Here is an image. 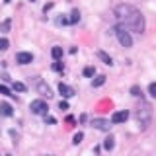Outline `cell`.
<instances>
[{
	"label": "cell",
	"instance_id": "obj_1",
	"mask_svg": "<svg viewBox=\"0 0 156 156\" xmlns=\"http://www.w3.org/2000/svg\"><path fill=\"white\" fill-rule=\"evenodd\" d=\"M113 16L119 22L121 27H125L127 31H144V16L131 4H117L113 10Z\"/></svg>",
	"mask_w": 156,
	"mask_h": 156
},
{
	"label": "cell",
	"instance_id": "obj_2",
	"mask_svg": "<svg viewBox=\"0 0 156 156\" xmlns=\"http://www.w3.org/2000/svg\"><path fill=\"white\" fill-rule=\"evenodd\" d=\"M135 117H136V121H139L140 129H146V127L150 125V119H152V109H150V105L143 104V107H139V109H136Z\"/></svg>",
	"mask_w": 156,
	"mask_h": 156
},
{
	"label": "cell",
	"instance_id": "obj_3",
	"mask_svg": "<svg viewBox=\"0 0 156 156\" xmlns=\"http://www.w3.org/2000/svg\"><path fill=\"white\" fill-rule=\"evenodd\" d=\"M115 35H117V39H119V43H121L123 47H131V45H133V37H131V33L127 31L125 27L117 26V27H115Z\"/></svg>",
	"mask_w": 156,
	"mask_h": 156
},
{
	"label": "cell",
	"instance_id": "obj_4",
	"mask_svg": "<svg viewBox=\"0 0 156 156\" xmlns=\"http://www.w3.org/2000/svg\"><path fill=\"white\" fill-rule=\"evenodd\" d=\"M29 109H31L33 115H47V101L43 100H33L31 104H29Z\"/></svg>",
	"mask_w": 156,
	"mask_h": 156
},
{
	"label": "cell",
	"instance_id": "obj_5",
	"mask_svg": "<svg viewBox=\"0 0 156 156\" xmlns=\"http://www.w3.org/2000/svg\"><path fill=\"white\" fill-rule=\"evenodd\" d=\"M129 119V111H115L113 115H111V123L113 125H117V123H125V121Z\"/></svg>",
	"mask_w": 156,
	"mask_h": 156
},
{
	"label": "cell",
	"instance_id": "obj_6",
	"mask_svg": "<svg viewBox=\"0 0 156 156\" xmlns=\"http://www.w3.org/2000/svg\"><path fill=\"white\" fill-rule=\"evenodd\" d=\"M16 61L20 62V65H29V62H33V55H31V53L22 51V53H18V55H16Z\"/></svg>",
	"mask_w": 156,
	"mask_h": 156
},
{
	"label": "cell",
	"instance_id": "obj_7",
	"mask_svg": "<svg viewBox=\"0 0 156 156\" xmlns=\"http://www.w3.org/2000/svg\"><path fill=\"white\" fill-rule=\"evenodd\" d=\"M35 88H37V92L41 96H47V98H51L53 96V92H51V88H49L43 80H37V84H35Z\"/></svg>",
	"mask_w": 156,
	"mask_h": 156
},
{
	"label": "cell",
	"instance_id": "obj_8",
	"mask_svg": "<svg viewBox=\"0 0 156 156\" xmlns=\"http://www.w3.org/2000/svg\"><path fill=\"white\" fill-rule=\"evenodd\" d=\"M92 127L94 129H100V131H109V121H105V119H92Z\"/></svg>",
	"mask_w": 156,
	"mask_h": 156
},
{
	"label": "cell",
	"instance_id": "obj_9",
	"mask_svg": "<svg viewBox=\"0 0 156 156\" xmlns=\"http://www.w3.org/2000/svg\"><path fill=\"white\" fill-rule=\"evenodd\" d=\"M58 92L62 94V98H72V96H74V90H72L68 84H65V82H61V84H58Z\"/></svg>",
	"mask_w": 156,
	"mask_h": 156
},
{
	"label": "cell",
	"instance_id": "obj_10",
	"mask_svg": "<svg viewBox=\"0 0 156 156\" xmlns=\"http://www.w3.org/2000/svg\"><path fill=\"white\" fill-rule=\"evenodd\" d=\"M0 115H4V117H12V115H14L12 105L6 104V101H2V104H0Z\"/></svg>",
	"mask_w": 156,
	"mask_h": 156
},
{
	"label": "cell",
	"instance_id": "obj_11",
	"mask_svg": "<svg viewBox=\"0 0 156 156\" xmlns=\"http://www.w3.org/2000/svg\"><path fill=\"white\" fill-rule=\"evenodd\" d=\"M96 55H98V58H101V61H104V62H105V65H109V66H111V65H113V58H111L109 55H107V53H105V51H98V53H96Z\"/></svg>",
	"mask_w": 156,
	"mask_h": 156
},
{
	"label": "cell",
	"instance_id": "obj_12",
	"mask_svg": "<svg viewBox=\"0 0 156 156\" xmlns=\"http://www.w3.org/2000/svg\"><path fill=\"white\" fill-rule=\"evenodd\" d=\"M51 55L55 61H58V58H62V47H53L51 49Z\"/></svg>",
	"mask_w": 156,
	"mask_h": 156
},
{
	"label": "cell",
	"instance_id": "obj_13",
	"mask_svg": "<svg viewBox=\"0 0 156 156\" xmlns=\"http://www.w3.org/2000/svg\"><path fill=\"white\" fill-rule=\"evenodd\" d=\"M113 146H115V139H113V136H107V139L104 140V148L105 150H111Z\"/></svg>",
	"mask_w": 156,
	"mask_h": 156
},
{
	"label": "cell",
	"instance_id": "obj_14",
	"mask_svg": "<svg viewBox=\"0 0 156 156\" xmlns=\"http://www.w3.org/2000/svg\"><path fill=\"white\" fill-rule=\"evenodd\" d=\"M10 27H12V20H4V22L2 23H0V31H4V33H6V31H10Z\"/></svg>",
	"mask_w": 156,
	"mask_h": 156
},
{
	"label": "cell",
	"instance_id": "obj_15",
	"mask_svg": "<svg viewBox=\"0 0 156 156\" xmlns=\"http://www.w3.org/2000/svg\"><path fill=\"white\" fill-rule=\"evenodd\" d=\"M70 23H78L80 22V12L78 10H72V14H70V20H68Z\"/></svg>",
	"mask_w": 156,
	"mask_h": 156
},
{
	"label": "cell",
	"instance_id": "obj_16",
	"mask_svg": "<svg viewBox=\"0 0 156 156\" xmlns=\"http://www.w3.org/2000/svg\"><path fill=\"white\" fill-rule=\"evenodd\" d=\"M14 90H16V92H26L27 86L23 84V82H14Z\"/></svg>",
	"mask_w": 156,
	"mask_h": 156
},
{
	"label": "cell",
	"instance_id": "obj_17",
	"mask_svg": "<svg viewBox=\"0 0 156 156\" xmlns=\"http://www.w3.org/2000/svg\"><path fill=\"white\" fill-rule=\"evenodd\" d=\"M101 84H105V76H98L94 82H92V86L98 88V86H101Z\"/></svg>",
	"mask_w": 156,
	"mask_h": 156
},
{
	"label": "cell",
	"instance_id": "obj_18",
	"mask_svg": "<svg viewBox=\"0 0 156 156\" xmlns=\"http://www.w3.org/2000/svg\"><path fill=\"white\" fill-rule=\"evenodd\" d=\"M82 139H84V135H82V133H76L74 136H72V144H80Z\"/></svg>",
	"mask_w": 156,
	"mask_h": 156
},
{
	"label": "cell",
	"instance_id": "obj_19",
	"mask_svg": "<svg viewBox=\"0 0 156 156\" xmlns=\"http://www.w3.org/2000/svg\"><path fill=\"white\" fill-rule=\"evenodd\" d=\"M8 45H10V43H8V39H0V51H6V49H8Z\"/></svg>",
	"mask_w": 156,
	"mask_h": 156
},
{
	"label": "cell",
	"instance_id": "obj_20",
	"mask_svg": "<svg viewBox=\"0 0 156 156\" xmlns=\"http://www.w3.org/2000/svg\"><path fill=\"white\" fill-rule=\"evenodd\" d=\"M148 94L152 96V98H156V82H152V84L148 86Z\"/></svg>",
	"mask_w": 156,
	"mask_h": 156
},
{
	"label": "cell",
	"instance_id": "obj_21",
	"mask_svg": "<svg viewBox=\"0 0 156 156\" xmlns=\"http://www.w3.org/2000/svg\"><path fill=\"white\" fill-rule=\"evenodd\" d=\"M66 23H70V22H68V18H57V26H66Z\"/></svg>",
	"mask_w": 156,
	"mask_h": 156
},
{
	"label": "cell",
	"instance_id": "obj_22",
	"mask_svg": "<svg viewBox=\"0 0 156 156\" xmlns=\"http://www.w3.org/2000/svg\"><path fill=\"white\" fill-rule=\"evenodd\" d=\"M0 94H4V96H14L12 92H10V88H6V86H0Z\"/></svg>",
	"mask_w": 156,
	"mask_h": 156
},
{
	"label": "cell",
	"instance_id": "obj_23",
	"mask_svg": "<svg viewBox=\"0 0 156 156\" xmlns=\"http://www.w3.org/2000/svg\"><path fill=\"white\" fill-rule=\"evenodd\" d=\"M131 94H133V96H140L143 92H140V88H139V86H131Z\"/></svg>",
	"mask_w": 156,
	"mask_h": 156
},
{
	"label": "cell",
	"instance_id": "obj_24",
	"mask_svg": "<svg viewBox=\"0 0 156 156\" xmlns=\"http://www.w3.org/2000/svg\"><path fill=\"white\" fill-rule=\"evenodd\" d=\"M84 76H94V68H92V66H86L84 68Z\"/></svg>",
	"mask_w": 156,
	"mask_h": 156
},
{
	"label": "cell",
	"instance_id": "obj_25",
	"mask_svg": "<svg viewBox=\"0 0 156 156\" xmlns=\"http://www.w3.org/2000/svg\"><path fill=\"white\" fill-rule=\"evenodd\" d=\"M53 70H57V72H62V62H55V65H53Z\"/></svg>",
	"mask_w": 156,
	"mask_h": 156
},
{
	"label": "cell",
	"instance_id": "obj_26",
	"mask_svg": "<svg viewBox=\"0 0 156 156\" xmlns=\"http://www.w3.org/2000/svg\"><path fill=\"white\" fill-rule=\"evenodd\" d=\"M58 109L66 111V109H68V104H66V101H58Z\"/></svg>",
	"mask_w": 156,
	"mask_h": 156
},
{
	"label": "cell",
	"instance_id": "obj_27",
	"mask_svg": "<svg viewBox=\"0 0 156 156\" xmlns=\"http://www.w3.org/2000/svg\"><path fill=\"white\" fill-rule=\"evenodd\" d=\"M45 121H47V123H55V117H47L45 115Z\"/></svg>",
	"mask_w": 156,
	"mask_h": 156
},
{
	"label": "cell",
	"instance_id": "obj_28",
	"mask_svg": "<svg viewBox=\"0 0 156 156\" xmlns=\"http://www.w3.org/2000/svg\"><path fill=\"white\" fill-rule=\"evenodd\" d=\"M4 2H12V0H4Z\"/></svg>",
	"mask_w": 156,
	"mask_h": 156
},
{
	"label": "cell",
	"instance_id": "obj_29",
	"mask_svg": "<svg viewBox=\"0 0 156 156\" xmlns=\"http://www.w3.org/2000/svg\"><path fill=\"white\" fill-rule=\"evenodd\" d=\"M29 2H35V0H29Z\"/></svg>",
	"mask_w": 156,
	"mask_h": 156
}]
</instances>
